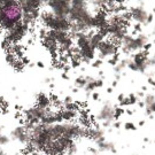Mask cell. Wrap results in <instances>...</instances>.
<instances>
[{
  "instance_id": "cell-1",
  "label": "cell",
  "mask_w": 155,
  "mask_h": 155,
  "mask_svg": "<svg viewBox=\"0 0 155 155\" xmlns=\"http://www.w3.org/2000/svg\"><path fill=\"white\" fill-rule=\"evenodd\" d=\"M23 11L18 1H4L0 9V27L5 30H11L22 22Z\"/></svg>"
},
{
  "instance_id": "cell-2",
  "label": "cell",
  "mask_w": 155,
  "mask_h": 155,
  "mask_svg": "<svg viewBox=\"0 0 155 155\" xmlns=\"http://www.w3.org/2000/svg\"><path fill=\"white\" fill-rule=\"evenodd\" d=\"M68 18L71 23H85L90 28V21L92 18V15L87 9L86 1H71V9L68 15Z\"/></svg>"
},
{
  "instance_id": "cell-3",
  "label": "cell",
  "mask_w": 155,
  "mask_h": 155,
  "mask_svg": "<svg viewBox=\"0 0 155 155\" xmlns=\"http://www.w3.org/2000/svg\"><path fill=\"white\" fill-rule=\"evenodd\" d=\"M146 44H147V37L144 35H138L137 37H133L131 35H125V37L121 40V45L125 53L141 50Z\"/></svg>"
},
{
  "instance_id": "cell-4",
  "label": "cell",
  "mask_w": 155,
  "mask_h": 155,
  "mask_svg": "<svg viewBox=\"0 0 155 155\" xmlns=\"http://www.w3.org/2000/svg\"><path fill=\"white\" fill-rule=\"evenodd\" d=\"M29 30V27L24 23H18L17 25H15L13 29L8 30L7 31V35H6V40L8 41L9 45H14V44H18V41L27 35Z\"/></svg>"
},
{
  "instance_id": "cell-5",
  "label": "cell",
  "mask_w": 155,
  "mask_h": 155,
  "mask_svg": "<svg viewBox=\"0 0 155 155\" xmlns=\"http://www.w3.org/2000/svg\"><path fill=\"white\" fill-rule=\"evenodd\" d=\"M47 6L51 8V12L56 16L68 17L71 9V1H48Z\"/></svg>"
},
{
  "instance_id": "cell-6",
  "label": "cell",
  "mask_w": 155,
  "mask_h": 155,
  "mask_svg": "<svg viewBox=\"0 0 155 155\" xmlns=\"http://www.w3.org/2000/svg\"><path fill=\"white\" fill-rule=\"evenodd\" d=\"M115 107L116 106H113L110 102H105V105L102 106V108L97 115V120L102 121L104 123H113V121L115 120Z\"/></svg>"
},
{
  "instance_id": "cell-7",
  "label": "cell",
  "mask_w": 155,
  "mask_h": 155,
  "mask_svg": "<svg viewBox=\"0 0 155 155\" xmlns=\"http://www.w3.org/2000/svg\"><path fill=\"white\" fill-rule=\"evenodd\" d=\"M11 137L14 140H18L23 145H29L31 143V139H32L31 138V132L28 131L23 125L15 127L11 132Z\"/></svg>"
},
{
  "instance_id": "cell-8",
  "label": "cell",
  "mask_w": 155,
  "mask_h": 155,
  "mask_svg": "<svg viewBox=\"0 0 155 155\" xmlns=\"http://www.w3.org/2000/svg\"><path fill=\"white\" fill-rule=\"evenodd\" d=\"M98 50L100 52V56L102 58H107V56L117 55V46L111 40H104L101 44L99 45Z\"/></svg>"
},
{
  "instance_id": "cell-9",
  "label": "cell",
  "mask_w": 155,
  "mask_h": 155,
  "mask_svg": "<svg viewBox=\"0 0 155 155\" xmlns=\"http://www.w3.org/2000/svg\"><path fill=\"white\" fill-rule=\"evenodd\" d=\"M130 13H131V20L136 21L138 24L146 23V21H147L148 13L143 8V6H139V7H132V8L130 9Z\"/></svg>"
},
{
  "instance_id": "cell-10",
  "label": "cell",
  "mask_w": 155,
  "mask_h": 155,
  "mask_svg": "<svg viewBox=\"0 0 155 155\" xmlns=\"http://www.w3.org/2000/svg\"><path fill=\"white\" fill-rule=\"evenodd\" d=\"M132 61L137 66V68H138V71L140 72H145L147 66H150L148 64V59H147V56L145 54V52H139V53H137L136 55L133 56Z\"/></svg>"
},
{
  "instance_id": "cell-11",
  "label": "cell",
  "mask_w": 155,
  "mask_h": 155,
  "mask_svg": "<svg viewBox=\"0 0 155 155\" xmlns=\"http://www.w3.org/2000/svg\"><path fill=\"white\" fill-rule=\"evenodd\" d=\"M87 137H90L91 139H93L95 143L106 140L105 131H104V129H101V127H89V129H87Z\"/></svg>"
},
{
  "instance_id": "cell-12",
  "label": "cell",
  "mask_w": 155,
  "mask_h": 155,
  "mask_svg": "<svg viewBox=\"0 0 155 155\" xmlns=\"http://www.w3.org/2000/svg\"><path fill=\"white\" fill-rule=\"evenodd\" d=\"M43 43H44V45L46 46V48H47V51L50 52L51 54L53 56H56L58 52L60 50V47H59V44L51 37L48 33H47V36L43 39Z\"/></svg>"
},
{
  "instance_id": "cell-13",
  "label": "cell",
  "mask_w": 155,
  "mask_h": 155,
  "mask_svg": "<svg viewBox=\"0 0 155 155\" xmlns=\"http://www.w3.org/2000/svg\"><path fill=\"white\" fill-rule=\"evenodd\" d=\"M52 101L51 98H48L45 93H39L37 95V107L41 108V109H48L51 108Z\"/></svg>"
},
{
  "instance_id": "cell-14",
  "label": "cell",
  "mask_w": 155,
  "mask_h": 155,
  "mask_svg": "<svg viewBox=\"0 0 155 155\" xmlns=\"http://www.w3.org/2000/svg\"><path fill=\"white\" fill-rule=\"evenodd\" d=\"M79 55L82 58V61L90 62L94 58V50L91 47V45H90V46L85 47V48L79 50Z\"/></svg>"
},
{
  "instance_id": "cell-15",
  "label": "cell",
  "mask_w": 155,
  "mask_h": 155,
  "mask_svg": "<svg viewBox=\"0 0 155 155\" xmlns=\"http://www.w3.org/2000/svg\"><path fill=\"white\" fill-rule=\"evenodd\" d=\"M104 40H105V37L100 32H94V33H92V36H90V45H91V47H92L93 50L98 48L99 45L101 44Z\"/></svg>"
},
{
  "instance_id": "cell-16",
  "label": "cell",
  "mask_w": 155,
  "mask_h": 155,
  "mask_svg": "<svg viewBox=\"0 0 155 155\" xmlns=\"http://www.w3.org/2000/svg\"><path fill=\"white\" fill-rule=\"evenodd\" d=\"M97 146H98V150L100 152H105V150H110L113 153H115L116 152V148H115V145L113 144V143H109V141H99V143H95Z\"/></svg>"
},
{
  "instance_id": "cell-17",
  "label": "cell",
  "mask_w": 155,
  "mask_h": 155,
  "mask_svg": "<svg viewBox=\"0 0 155 155\" xmlns=\"http://www.w3.org/2000/svg\"><path fill=\"white\" fill-rule=\"evenodd\" d=\"M62 118L63 121L66 122H71L74 120H76L78 117V111H74V110H62Z\"/></svg>"
},
{
  "instance_id": "cell-18",
  "label": "cell",
  "mask_w": 155,
  "mask_h": 155,
  "mask_svg": "<svg viewBox=\"0 0 155 155\" xmlns=\"http://www.w3.org/2000/svg\"><path fill=\"white\" fill-rule=\"evenodd\" d=\"M18 60V58H17L15 54H13V53H8L7 52V54H6V61L8 64H11L12 67L15 64V62Z\"/></svg>"
},
{
  "instance_id": "cell-19",
  "label": "cell",
  "mask_w": 155,
  "mask_h": 155,
  "mask_svg": "<svg viewBox=\"0 0 155 155\" xmlns=\"http://www.w3.org/2000/svg\"><path fill=\"white\" fill-rule=\"evenodd\" d=\"M127 63H129V60H122V61H120L116 66H115V71H116L117 74L121 72L124 68H127Z\"/></svg>"
},
{
  "instance_id": "cell-20",
  "label": "cell",
  "mask_w": 155,
  "mask_h": 155,
  "mask_svg": "<svg viewBox=\"0 0 155 155\" xmlns=\"http://www.w3.org/2000/svg\"><path fill=\"white\" fill-rule=\"evenodd\" d=\"M155 102V97L153 94H147L146 97H145V107H147V106H150L152 104H154Z\"/></svg>"
},
{
  "instance_id": "cell-21",
  "label": "cell",
  "mask_w": 155,
  "mask_h": 155,
  "mask_svg": "<svg viewBox=\"0 0 155 155\" xmlns=\"http://www.w3.org/2000/svg\"><path fill=\"white\" fill-rule=\"evenodd\" d=\"M75 85H76L77 87H85V85H86V79H85V77L76 78V81H75Z\"/></svg>"
},
{
  "instance_id": "cell-22",
  "label": "cell",
  "mask_w": 155,
  "mask_h": 155,
  "mask_svg": "<svg viewBox=\"0 0 155 155\" xmlns=\"http://www.w3.org/2000/svg\"><path fill=\"white\" fill-rule=\"evenodd\" d=\"M9 143V138L5 136V134H2V133H0V147L1 146H5Z\"/></svg>"
},
{
  "instance_id": "cell-23",
  "label": "cell",
  "mask_w": 155,
  "mask_h": 155,
  "mask_svg": "<svg viewBox=\"0 0 155 155\" xmlns=\"http://www.w3.org/2000/svg\"><path fill=\"white\" fill-rule=\"evenodd\" d=\"M76 152H77V145L74 143V144H72L71 146L68 148V150L66 152V154L67 155H74Z\"/></svg>"
},
{
  "instance_id": "cell-24",
  "label": "cell",
  "mask_w": 155,
  "mask_h": 155,
  "mask_svg": "<svg viewBox=\"0 0 155 155\" xmlns=\"http://www.w3.org/2000/svg\"><path fill=\"white\" fill-rule=\"evenodd\" d=\"M127 99H129V102H130V105H134V104L137 102L138 98H137L134 94H130V95L127 97Z\"/></svg>"
},
{
  "instance_id": "cell-25",
  "label": "cell",
  "mask_w": 155,
  "mask_h": 155,
  "mask_svg": "<svg viewBox=\"0 0 155 155\" xmlns=\"http://www.w3.org/2000/svg\"><path fill=\"white\" fill-rule=\"evenodd\" d=\"M123 109L122 108H120V107H115V118H118V117L121 116L123 114Z\"/></svg>"
},
{
  "instance_id": "cell-26",
  "label": "cell",
  "mask_w": 155,
  "mask_h": 155,
  "mask_svg": "<svg viewBox=\"0 0 155 155\" xmlns=\"http://www.w3.org/2000/svg\"><path fill=\"white\" fill-rule=\"evenodd\" d=\"M124 127L127 129V130H136V127H134V124L132 122H127L125 123V125Z\"/></svg>"
},
{
  "instance_id": "cell-27",
  "label": "cell",
  "mask_w": 155,
  "mask_h": 155,
  "mask_svg": "<svg viewBox=\"0 0 155 155\" xmlns=\"http://www.w3.org/2000/svg\"><path fill=\"white\" fill-rule=\"evenodd\" d=\"M71 102H74V100H72V98L70 95H67L66 98H64V100L62 101L63 105H68V104H71Z\"/></svg>"
},
{
  "instance_id": "cell-28",
  "label": "cell",
  "mask_w": 155,
  "mask_h": 155,
  "mask_svg": "<svg viewBox=\"0 0 155 155\" xmlns=\"http://www.w3.org/2000/svg\"><path fill=\"white\" fill-rule=\"evenodd\" d=\"M118 60H120V59H118V56L115 55V56H113L110 60H109V63L113 64V66H116L117 63H118Z\"/></svg>"
},
{
  "instance_id": "cell-29",
  "label": "cell",
  "mask_w": 155,
  "mask_h": 155,
  "mask_svg": "<svg viewBox=\"0 0 155 155\" xmlns=\"http://www.w3.org/2000/svg\"><path fill=\"white\" fill-rule=\"evenodd\" d=\"M127 67H129L131 70H133V71H138V68H137V66L133 63V61H129V63H127Z\"/></svg>"
},
{
  "instance_id": "cell-30",
  "label": "cell",
  "mask_w": 155,
  "mask_h": 155,
  "mask_svg": "<svg viewBox=\"0 0 155 155\" xmlns=\"http://www.w3.org/2000/svg\"><path fill=\"white\" fill-rule=\"evenodd\" d=\"M94 84H95V87H101L104 85V82H102V79H95Z\"/></svg>"
},
{
  "instance_id": "cell-31",
  "label": "cell",
  "mask_w": 155,
  "mask_h": 155,
  "mask_svg": "<svg viewBox=\"0 0 155 155\" xmlns=\"http://www.w3.org/2000/svg\"><path fill=\"white\" fill-rule=\"evenodd\" d=\"M1 47H2V48H5V50H8V47H9V44H8V41H7L6 39H4V40L1 41Z\"/></svg>"
},
{
  "instance_id": "cell-32",
  "label": "cell",
  "mask_w": 155,
  "mask_h": 155,
  "mask_svg": "<svg viewBox=\"0 0 155 155\" xmlns=\"http://www.w3.org/2000/svg\"><path fill=\"white\" fill-rule=\"evenodd\" d=\"M101 63H102V61H101V59H98V60H95V61H94L93 63H92V66L97 68V67L101 66Z\"/></svg>"
},
{
  "instance_id": "cell-33",
  "label": "cell",
  "mask_w": 155,
  "mask_h": 155,
  "mask_svg": "<svg viewBox=\"0 0 155 155\" xmlns=\"http://www.w3.org/2000/svg\"><path fill=\"white\" fill-rule=\"evenodd\" d=\"M121 105H122V106H129V105H130V102H129V99H127V97H125V99H124L122 102H121Z\"/></svg>"
},
{
  "instance_id": "cell-34",
  "label": "cell",
  "mask_w": 155,
  "mask_h": 155,
  "mask_svg": "<svg viewBox=\"0 0 155 155\" xmlns=\"http://www.w3.org/2000/svg\"><path fill=\"white\" fill-rule=\"evenodd\" d=\"M153 14H148V16H147V21L146 22L147 23H150V22H153Z\"/></svg>"
},
{
  "instance_id": "cell-35",
  "label": "cell",
  "mask_w": 155,
  "mask_h": 155,
  "mask_svg": "<svg viewBox=\"0 0 155 155\" xmlns=\"http://www.w3.org/2000/svg\"><path fill=\"white\" fill-rule=\"evenodd\" d=\"M92 98H93L94 100H98V99H99V93L93 92V93H92Z\"/></svg>"
},
{
  "instance_id": "cell-36",
  "label": "cell",
  "mask_w": 155,
  "mask_h": 155,
  "mask_svg": "<svg viewBox=\"0 0 155 155\" xmlns=\"http://www.w3.org/2000/svg\"><path fill=\"white\" fill-rule=\"evenodd\" d=\"M148 64H155V54L153 55V58L150 60H148Z\"/></svg>"
},
{
  "instance_id": "cell-37",
  "label": "cell",
  "mask_w": 155,
  "mask_h": 155,
  "mask_svg": "<svg viewBox=\"0 0 155 155\" xmlns=\"http://www.w3.org/2000/svg\"><path fill=\"white\" fill-rule=\"evenodd\" d=\"M124 99H125L124 94H120V95H118V101H120V102H122V101H123Z\"/></svg>"
},
{
  "instance_id": "cell-38",
  "label": "cell",
  "mask_w": 155,
  "mask_h": 155,
  "mask_svg": "<svg viewBox=\"0 0 155 155\" xmlns=\"http://www.w3.org/2000/svg\"><path fill=\"white\" fill-rule=\"evenodd\" d=\"M113 127H116V129H118V127H121V123H120V122H114V124H113Z\"/></svg>"
},
{
  "instance_id": "cell-39",
  "label": "cell",
  "mask_w": 155,
  "mask_h": 155,
  "mask_svg": "<svg viewBox=\"0 0 155 155\" xmlns=\"http://www.w3.org/2000/svg\"><path fill=\"white\" fill-rule=\"evenodd\" d=\"M148 83L152 84V85H154V86H155V81L153 79V78H148Z\"/></svg>"
},
{
  "instance_id": "cell-40",
  "label": "cell",
  "mask_w": 155,
  "mask_h": 155,
  "mask_svg": "<svg viewBox=\"0 0 155 155\" xmlns=\"http://www.w3.org/2000/svg\"><path fill=\"white\" fill-rule=\"evenodd\" d=\"M134 30H136V31H137V30H140V24H138V23H137V24H136V25H134Z\"/></svg>"
},
{
  "instance_id": "cell-41",
  "label": "cell",
  "mask_w": 155,
  "mask_h": 155,
  "mask_svg": "<svg viewBox=\"0 0 155 155\" xmlns=\"http://www.w3.org/2000/svg\"><path fill=\"white\" fill-rule=\"evenodd\" d=\"M150 46H152V45H150V44H146V45H145V46H144V48H145V50H146V51H147V50H148V48H150Z\"/></svg>"
},
{
  "instance_id": "cell-42",
  "label": "cell",
  "mask_w": 155,
  "mask_h": 155,
  "mask_svg": "<svg viewBox=\"0 0 155 155\" xmlns=\"http://www.w3.org/2000/svg\"><path fill=\"white\" fill-rule=\"evenodd\" d=\"M37 66L40 67V68H43V67H44V63H43V62H37Z\"/></svg>"
},
{
  "instance_id": "cell-43",
  "label": "cell",
  "mask_w": 155,
  "mask_h": 155,
  "mask_svg": "<svg viewBox=\"0 0 155 155\" xmlns=\"http://www.w3.org/2000/svg\"><path fill=\"white\" fill-rule=\"evenodd\" d=\"M0 155H6L5 150H2V148H1V147H0Z\"/></svg>"
},
{
  "instance_id": "cell-44",
  "label": "cell",
  "mask_w": 155,
  "mask_h": 155,
  "mask_svg": "<svg viewBox=\"0 0 155 155\" xmlns=\"http://www.w3.org/2000/svg\"><path fill=\"white\" fill-rule=\"evenodd\" d=\"M62 76H63V78H64V79H68V75H67V74H63V75H62Z\"/></svg>"
},
{
  "instance_id": "cell-45",
  "label": "cell",
  "mask_w": 155,
  "mask_h": 155,
  "mask_svg": "<svg viewBox=\"0 0 155 155\" xmlns=\"http://www.w3.org/2000/svg\"><path fill=\"white\" fill-rule=\"evenodd\" d=\"M45 82H46V83H50L51 79H50V78H46V79H45Z\"/></svg>"
},
{
  "instance_id": "cell-46",
  "label": "cell",
  "mask_w": 155,
  "mask_h": 155,
  "mask_svg": "<svg viewBox=\"0 0 155 155\" xmlns=\"http://www.w3.org/2000/svg\"><path fill=\"white\" fill-rule=\"evenodd\" d=\"M144 124H145L144 121H140V122H139V125H144Z\"/></svg>"
},
{
  "instance_id": "cell-47",
  "label": "cell",
  "mask_w": 155,
  "mask_h": 155,
  "mask_svg": "<svg viewBox=\"0 0 155 155\" xmlns=\"http://www.w3.org/2000/svg\"><path fill=\"white\" fill-rule=\"evenodd\" d=\"M117 85V81H115V82H113V86H116Z\"/></svg>"
},
{
  "instance_id": "cell-48",
  "label": "cell",
  "mask_w": 155,
  "mask_h": 155,
  "mask_svg": "<svg viewBox=\"0 0 155 155\" xmlns=\"http://www.w3.org/2000/svg\"><path fill=\"white\" fill-rule=\"evenodd\" d=\"M111 91H113V90H111L110 87H109V89L107 90V92H108V93H111Z\"/></svg>"
},
{
  "instance_id": "cell-49",
  "label": "cell",
  "mask_w": 155,
  "mask_h": 155,
  "mask_svg": "<svg viewBox=\"0 0 155 155\" xmlns=\"http://www.w3.org/2000/svg\"><path fill=\"white\" fill-rule=\"evenodd\" d=\"M143 95H144V93H143V92H140V93L138 94V97H143Z\"/></svg>"
},
{
  "instance_id": "cell-50",
  "label": "cell",
  "mask_w": 155,
  "mask_h": 155,
  "mask_svg": "<svg viewBox=\"0 0 155 155\" xmlns=\"http://www.w3.org/2000/svg\"><path fill=\"white\" fill-rule=\"evenodd\" d=\"M43 155H50V154H47V153H45V154H43Z\"/></svg>"
},
{
  "instance_id": "cell-51",
  "label": "cell",
  "mask_w": 155,
  "mask_h": 155,
  "mask_svg": "<svg viewBox=\"0 0 155 155\" xmlns=\"http://www.w3.org/2000/svg\"><path fill=\"white\" fill-rule=\"evenodd\" d=\"M154 33H155V27H154Z\"/></svg>"
},
{
  "instance_id": "cell-52",
  "label": "cell",
  "mask_w": 155,
  "mask_h": 155,
  "mask_svg": "<svg viewBox=\"0 0 155 155\" xmlns=\"http://www.w3.org/2000/svg\"><path fill=\"white\" fill-rule=\"evenodd\" d=\"M1 130H2V129H0V132H1Z\"/></svg>"
}]
</instances>
